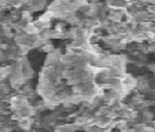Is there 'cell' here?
<instances>
[{"mask_svg": "<svg viewBox=\"0 0 155 132\" xmlns=\"http://www.w3.org/2000/svg\"><path fill=\"white\" fill-rule=\"evenodd\" d=\"M121 80H122V87L128 88L130 91L136 88V77L130 76V74H122Z\"/></svg>", "mask_w": 155, "mask_h": 132, "instance_id": "cell-1", "label": "cell"}, {"mask_svg": "<svg viewBox=\"0 0 155 132\" xmlns=\"http://www.w3.org/2000/svg\"><path fill=\"white\" fill-rule=\"evenodd\" d=\"M21 73H22V76L25 77V80H29V79H32V76H33V68L30 66V63L25 59V61H22V65H21Z\"/></svg>", "mask_w": 155, "mask_h": 132, "instance_id": "cell-2", "label": "cell"}, {"mask_svg": "<svg viewBox=\"0 0 155 132\" xmlns=\"http://www.w3.org/2000/svg\"><path fill=\"white\" fill-rule=\"evenodd\" d=\"M136 90H137V91H148L150 90L148 79L144 76L136 77Z\"/></svg>", "mask_w": 155, "mask_h": 132, "instance_id": "cell-3", "label": "cell"}, {"mask_svg": "<svg viewBox=\"0 0 155 132\" xmlns=\"http://www.w3.org/2000/svg\"><path fill=\"white\" fill-rule=\"evenodd\" d=\"M33 125V120L32 118H21L19 121H18V127H19L21 129H24V131H29L30 128H32Z\"/></svg>", "mask_w": 155, "mask_h": 132, "instance_id": "cell-4", "label": "cell"}, {"mask_svg": "<svg viewBox=\"0 0 155 132\" xmlns=\"http://www.w3.org/2000/svg\"><path fill=\"white\" fill-rule=\"evenodd\" d=\"M151 124H152V128L155 129V120H152V121H151Z\"/></svg>", "mask_w": 155, "mask_h": 132, "instance_id": "cell-5", "label": "cell"}]
</instances>
